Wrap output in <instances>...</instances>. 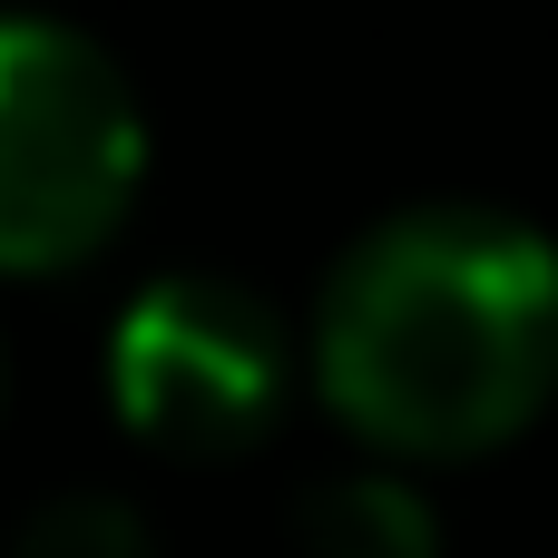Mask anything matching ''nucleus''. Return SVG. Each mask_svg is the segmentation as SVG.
Wrapping results in <instances>:
<instances>
[{"instance_id":"f03ea898","label":"nucleus","mask_w":558,"mask_h":558,"mask_svg":"<svg viewBox=\"0 0 558 558\" xmlns=\"http://www.w3.org/2000/svg\"><path fill=\"white\" fill-rule=\"evenodd\" d=\"M147 177L128 69L49 10H0V275L88 265Z\"/></svg>"},{"instance_id":"423d86ee","label":"nucleus","mask_w":558,"mask_h":558,"mask_svg":"<svg viewBox=\"0 0 558 558\" xmlns=\"http://www.w3.org/2000/svg\"><path fill=\"white\" fill-rule=\"evenodd\" d=\"M0 383H10V353H0Z\"/></svg>"},{"instance_id":"20e7f679","label":"nucleus","mask_w":558,"mask_h":558,"mask_svg":"<svg viewBox=\"0 0 558 558\" xmlns=\"http://www.w3.org/2000/svg\"><path fill=\"white\" fill-rule=\"evenodd\" d=\"M294 549L304 558H441V510L412 471L353 461L304 481L294 500Z\"/></svg>"},{"instance_id":"39448f33","label":"nucleus","mask_w":558,"mask_h":558,"mask_svg":"<svg viewBox=\"0 0 558 558\" xmlns=\"http://www.w3.org/2000/svg\"><path fill=\"white\" fill-rule=\"evenodd\" d=\"M10 558H157V539L118 490H59L10 530Z\"/></svg>"},{"instance_id":"f257e3e1","label":"nucleus","mask_w":558,"mask_h":558,"mask_svg":"<svg viewBox=\"0 0 558 558\" xmlns=\"http://www.w3.org/2000/svg\"><path fill=\"white\" fill-rule=\"evenodd\" d=\"M324 412L383 461H481L558 392V245L471 196L363 226L304 333Z\"/></svg>"},{"instance_id":"7ed1b4c3","label":"nucleus","mask_w":558,"mask_h":558,"mask_svg":"<svg viewBox=\"0 0 558 558\" xmlns=\"http://www.w3.org/2000/svg\"><path fill=\"white\" fill-rule=\"evenodd\" d=\"M108 402L167 461H235L294 402V333L235 275H157L108 324Z\"/></svg>"}]
</instances>
